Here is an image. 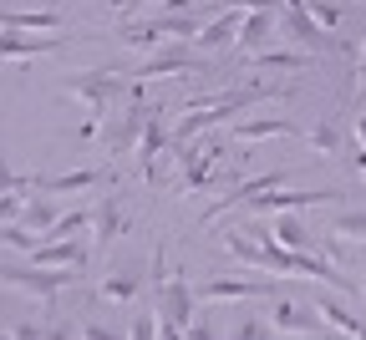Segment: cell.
Returning <instances> with one entry per match:
<instances>
[{
    "mask_svg": "<svg viewBox=\"0 0 366 340\" xmlns=\"http://www.w3.org/2000/svg\"><path fill=\"white\" fill-rule=\"evenodd\" d=\"M163 244L153 249V269H148V284H153V315H158V335H189L194 330V284L183 279V269H168L163 264Z\"/></svg>",
    "mask_w": 366,
    "mask_h": 340,
    "instance_id": "6da1fadb",
    "label": "cell"
},
{
    "mask_svg": "<svg viewBox=\"0 0 366 340\" xmlns=\"http://www.w3.org/2000/svg\"><path fill=\"white\" fill-rule=\"evenodd\" d=\"M61 91H66V96H76L81 112H86L92 122H102V117H112V112L122 107V96L132 91V76H127V71H107V66H97V71L66 76V86H61Z\"/></svg>",
    "mask_w": 366,
    "mask_h": 340,
    "instance_id": "7a4b0ae2",
    "label": "cell"
},
{
    "mask_svg": "<svg viewBox=\"0 0 366 340\" xmlns=\"http://www.w3.org/2000/svg\"><path fill=\"white\" fill-rule=\"evenodd\" d=\"M81 274H76V264H31V269H21V264H0V284L6 289H21V295H31L36 305H56V295L66 284H76Z\"/></svg>",
    "mask_w": 366,
    "mask_h": 340,
    "instance_id": "3957f363",
    "label": "cell"
},
{
    "mask_svg": "<svg viewBox=\"0 0 366 340\" xmlns=\"http://www.w3.org/2000/svg\"><path fill=\"white\" fill-rule=\"evenodd\" d=\"M280 36L290 46H300V51L310 56H326V51H341V41L336 31H326L310 11H305V0H280Z\"/></svg>",
    "mask_w": 366,
    "mask_h": 340,
    "instance_id": "277c9868",
    "label": "cell"
},
{
    "mask_svg": "<svg viewBox=\"0 0 366 340\" xmlns=\"http://www.w3.org/2000/svg\"><path fill=\"white\" fill-rule=\"evenodd\" d=\"M183 71H209V56L199 51V46H173V51H158V56H148L143 66H132L127 76L132 81H158V76H183Z\"/></svg>",
    "mask_w": 366,
    "mask_h": 340,
    "instance_id": "5b68a950",
    "label": "cell"
},
{
    "mask_svg": "<svg viewBox=\"0 0 366 340\" xmlns=\"http://www.w3.org/2000/svg\"><path fill=\"white\" fill-rule=\"evenodd\" d=\"M341 193L336 188H290V193H280V188H264V193H254V199H244V209L249 214H285V209H315V204H336Z\"/></svg>",
    "mask_w": 366,
    "mask_h": 340,
    "instance_id": "8992f818",
    "label": "cell"
},
{
    "mask_svg": "<svg viewBox=\"0 0 366 340\" xmlns=\"http://www.w3.org/2000/svg\"><path fill=\"white\" fill-rule=\"evenodd\" d=\"M194 295H199L204 305H224V300H264V295H274V284H269V279H239V274H209V279H199Z\"/></svg>",
    "mask_w": 366,
    "mask_h": 340,
    "instance_id": "52a82bcc",
    "label": "cell"
},
{
    "mask_svg": "<svg viewBox=\"0 0 366 340\" xmlns=\"http://www.w3.org/2000/svg\"><path fill=\"white\" fill-rule=\"evenodd\" d=\"M71 36H46V31H11L0 26V61H36V56H56Z\"/></svg>",
    "mask_w": 366,
    "mask_h": 340,
    "instance_id": "ba28073f",
    "label": "cell"
},
{
    "mask_svg": "<svg viewBox=\"0 0 366 340\" xmlns=\"http://www.w3.org/2000/svg\"><path fill=\"white\" fill-rule=\"evenodd\" d=\"M168 142H173V127L163 122V107H148V117H143V132H137V173L143 178H153V163H158V153H168Z\"/></svg>",
    "mask_w": 366,
    "mask_h": 340,
    "instance_id": "9c48e42d",
    "label": "cell"
},
{
    "mask_svg": "<svg viewBox=\"0 0 366 340\" xmlns=\"http://www.w3.org/2000/svg\"><path fill=\"white\" fill-rule=\"evenodd\" d=\"M239 21H244V11L239 6H224L209 26H199V36H194V46L209 56V51H229V46L239 41Z\"/></svg>",
    "mask_w": 366,
    "mask_h": 340,
    "instance_id": "30bf717a",
    "label": "cell"
},
{
    "mask_svg": "<svg viewBox=\"0 0 366 340\" xmlns=\"http://www.w3.org/2000/svg\"><path fill=\"white\" fill-rule=\"evenodd\" d=\"M274 31H280V11H244L234 51H239V56H254V51H264Z\"/></svg>",
    "mask_w": 366,
    "mask_h": 340,
    "instance_id": "8fae6325",
    "label": "cell"
},
{
    "mask_svg": "<svg viewBox=\"0 0 366 340\" xmlns=\"http://www.w3.org/2000/svg\"><path fill=\"white\" fill-rule=\"evenodd\" d=\"M122 229H127L122 204H117V199H102V209L92 214V254H107L117 239H122Z\"/></svg>",
    "mask_w": 366,
    "mask_h": 340,
    "instance_id": "7c38bea8",
    "label": "cell"
},
{
    "mask_svg": "<svg viewBox=\"0 0 366 340\" xmlns=\"http://www.w3.org/2000/svg\"><path fill=\"white\" fill-rule=\"evenodd\" d=\"M305 127H295L290 117H249V122H234V142H280V137H300Z\"/></svg>",
    "mask_w": 366,
    "mask_h": 340,
    "instance_id": "4fadbf2b",
    "label": "cell"
},
{
    "mask_svg": "<svg viewBox=\"0 0 366 340\" xmlns=\"http://www.w3.org/2000/svg\"><path fill=\"white\" fill-rule=\"evenodd\" d=\"M224 178H234V173H219V158H194L189 168H178V193H204V188H219Z\"/></svg>",
    "mask_w": 366,
    "mask_h": 340,
    "instance_id": "5bb4252c",
    "label": "cell"
},
{
    "mask_svg": "<svg viewBox=\"0 0 366 340\" xmlns=\"http://www.w3.org/2000/svg\"><path fill=\"white\" fill-rule=\"evenodd\" d=\"M97 183H117V173L112 168H76V173H56V178H36V188H51V193H81Z\"/></svg>",
    "mask_w": 366,
    "mask_h": 340,
    "instance_id": "9a60e30c",
    "label": "cell"
},
{
    "mask_svg": "<svg viewBox=\"0 0 366 340\" xmlns=\"http://www.w3.org/2000/svg\"><path fill=\"white\" fill-rule=\"evenodd\" d=\"M269 330H280V335H315V305H290V300H274Z\"/></svg>",
    "mask_w": 366,
    "mask_h": 340,
    "instance_id": "2e32d148",
    "label": "cell"
},
{
    "mask_svg": "<svg viewBox=\"0 0 366 340\" xmlns=\"http://www.w3.org/2000/svg\"><path fill=\"white\" fill-rule=\"evenodd\" d=\"M86 244H81V239H51V244H36L31 249V264H86Z\"/></svg>",
    "mask_w": 366,
    "mask_h": 340,
    "instance_id": "e0dca14e",
    "label": "cell"
},
{
    "mask_svg": "<svg viewBox=\"0 0 366 340\" xmlns=\"http://www.w3.org/2000/svg\"><path fill=\"white\" fill-rule=\"evenodd\" d=\"M97 295L107 305H132L137 295H143V269H122V274H102Z\"/></svg>",
    "mask_w": 366,
    "mask_h": 340,
    "instance_id": "ac0fdd59",
    "label": "cell"
},
{
    "mask_svg": "<svg viewBox=\"0 0 366 340\" xmlns=\"http://www.w3.org/2000/svg\"><path fill=\"white\" fill-rule=\"evenodd\" d=\"M117 41L132 46V51H153L158 41H168V21H127L117 26Z\"/></svg>",
    "mask_w": 366,
    "mask_h": 340,
    "instance_id": "d6986e66",
    "label": "cell"
},
{
    "mask_svg": "<svg viewBox=\"0 0 366 340\" xmlns=\"http://www.w3.org/2000/svg\"><path fill=\"white\" fill-rule=\"evenodd\" d=\"M315 305V315H320V325L326 330H341V335H366V320H356L346 305H336L331 295H320V300H310Z\"/></svg>",
    "mask_w": 366,
    "mask_h": 340,
    "instance_id": "ffe728a7",
    "label": "cell"
},
{
    "mask_svg": "<svg viewBox=\"0 0 366 340\" xmlns=\"http://www.w3.org/2000/svg\"><path fill=\"white\" fill-rule=\"evenodd\" d=\"M269 229H274V239H280L285 249H305V244H310V224H305V219H295V209L274 214V224H269Z\"/></svg>",
    "mask_w": 366,
    "mask_h": 340,
    "instance_id": "44dd1931",
    "label": "cell"
},
{
    "mask_svg": "<svg viewBox=\"0 0 366 340\" xmlns=\"http://www.w3.org/2000/svg\"><path fill=\"white\" fill-rule=\"evenodd\" d=\"M0 26H11V31H56L61 16L56 11H0Z\"/></svg>",
    "mask_w": 366,
    "mask_h": 340,
    "instance_id": "7402d4cb",
    "label": "cell"
},
{
    "mask_svg": "<svg viewBox=\"0 0 366 340\" xmlns=\"http://www.w3.org/2000/svg\"><path fill=\"white\" fill-rule=\"evenodd\" d=\"M300 137H305L310 153H320V158H341V132H336V122H315V127H305Z\"/></svg>",
    "mask_w": 366,
    "mask_h": 340,
    "instance_id": "603a6c76",
    "label": "cell"
},
{
    "mask_svg": "<svg viewBox=\"0 0 366 340\" xmlns=\"http://www.w3.org/2000/svg\"><path fill=\"white\" fill-rule=\"evenodd\" d=\"M249 66H259V71H300V66H310V51L300 56V51H254L249 56Z\"/></svg>",
    "mask_w": 366,
    "mask_h": 340,
    "instance_id": "cb8c5ba5",
    "label": "cell"
},
{
    "mask_svg": "<svg viewBox=\"0 0 366 340\" xmlns=\"http://www.w3.org/2000/svg\"><path fill=\"white\" fill-rule=\"evenodd\" d=\"M295 274H305V279H320V284H331V289H346V274H341V269H331L326 259H310L305 249H295Z\"/></svg>",
    "mask_w": 366,
    "mask_h": 340,
    "instance_id": "d4e9b609",
    "label": "cell"
},
{
    "mask_svg": "<svg viewBox=\"0 0 366 340\" xmlns=\"http://www.w3.org/2000/svg\"><path fill=\"white\" fill-rule=\"evenodd\" d=\"M331 229H336V249H346V244H366V209H346Z\"/></svg>",
    "mask_w": 366,
    "mask_h": 340,
    "instance_id": "484cf974",
    "label": "cell"
},
{
    "mask_svg": "<svg viewBox=\"0 0 366 340\" xmlns=\"http://www.w3.org/2000/svg\"><path fill=\"white\" fill-rule=\"evenodd\" d=\"M0 244H11V249H21V254H31L36 244H41V239L21 224V219H11V224H0Z\"/></svg>",
    "mask_w": 366,
    "mask_h": 340,
    "instance_id": "4316f807",
    "label": "cell"
},
{
    "mask_svg": "<svg viewBox=\"0 0 366 340\" xmlns=\"http://www.w3.org/2000/svg\"><path fill=\"white\" fill-rule=\"evenodd\" d=\"M56 219H61V214L46 204V199H26V209H21V224H26V229H51Z\"/></svg>",
    "mask_w": 366,
    "mask_h": 340,
    "instance_id": "83f0119b",
    "label": "cell"
},
{
    "mask_svg": "<svg viewBox=\"0 0 366 340\" xmlns=\"http://www.w3.org/2000/svg\"><path fill=\"white\" fill-rule=\"evenodd\" d=\"M86 229H92V214H61L46 234H51V239H81Z\"/></svg>",
    "mask_w": 366,
    "mask_h": 340,
    "instance_id": "f1b7e54d",
    "label": "cell"
},
{
    "mask_svg": "<svg viewBox=\"0 0 366 340\" xmlns=\"http://www.w3.org/2000/svg\"><path fill=\"white\" fill-rule=\"evenodd\" d=\"M26 199H31V188H11V193H0V224H11V219H21Z\"/></svg>",
    "mask_w": 366,
    "mask_h": 340,
    "instance_id": "f546056e",
    "label": "cell"
},
{
    "mask_svg": "<svg viewBox=\"0 0 366 340\" xmlns=\"http://www.w3.org/2000/svg\"><path fill=\"white\" fill-rule=\"evenodd\" d=\"M305 11H310L320 26H326V31H336V26H341V6H331V0H305Z\"/></svg>",
    "mask_w": 366,
    "mask_h": 340,
    "instance_id": "4dcf8cb0",
    "label": "cell"
},
{
    "mask_svg": "<svg viewBox=\"0 0 366 340\" xmlns=\"http://www.w3.org/2000/svg\"><path fill=\"white\" fill-rule=\"evenodd\" d=\"M11 188H36V178H16V173H11V163L0 158V193H11Z\"/></svg>",
    "mask_w": 366,
    "mask_h": 340,
    "instance_id": "1f68e13d",
    "label": "cell"
},
{
    "mask_svg": "<svg viewBox=\"0 0 366 340\" xmlns=\"http://www.w3.org/2000/svg\"><path fill=\"white\" fill-rule=\"evenodd\" d=\"M127 335H132V340H148V335H158V315H137V320L127 325Z\"/></svg>",
    "mask_w": 366,
    "mask_h": 340,
    "instance_id": "d6a6232c",
    "label": "cell"
},
{
    "mask_svg": "<svg viewBox=\"0 0 366 340\" xmlns=\"http://www.w3.org/2000/svg\"><path fill=\"white\" fill-rule=\"evenodd\" d=\"M6 335H11V340H36V335H46V330L31 325V320H16V325H6Z\"/></svg>",
    "mask_w": 366,
    "mask_h": 340,
    "instance_id": "836d02e7",
    "label": "cell"
},
{
    "mask_svg": "<svg viewBox=\"0 0 366 340\" xmlns=\"http://www.w3.org/2000/svg\"><path fill=\"white\" fill-rule=\"evenodd\" d=\"M224 6H239V11H280V0H224Z\"/></svg>",
    "mask_w": 366,
    "mask_h": 340,
    "instance_id": "e575fe53",
    "label": "cell"
},
{
    "mask_svg": "<svg viewBox=\"0 0 366 340\" xmlns=\"http://www.w3.org/2000/svg\"><path fill=\"white\" fill-rule=\"evenodd\" d=\"M81 335H86V340H107V335H112V330H107V325H102V320H86V325H81Z\"/></svg>",
    "mask_w": 366,
    "mask_h": 340,
    "instance_id": "d590c367",
    "label": "cell"
},
{
    "mask_svg": "<svg viewBox=\"0 0 366 340\" xmlns=\"http://www.w3.org/2000/svg\"><path fill=\"white\" fill-rule=\"evenodd\" d=\"M234 335H239V340H254V335H264V325H259V320H244V325H234Z\"/></svg>",
    "mask_w": 366,
    "mask_h": 340,
    "instance_id": "8d00e7d4",
    "label": "cell"
},
{
    "mask_svg": "<svg viewBox=\"0 0 366 340\" xmlns=\"http://www.w3.org/2000/svg\"><path fill=\"white\" fill-rule=\"evenodd\" d=\"M356 61H361V66H356V76H361V86H366V36H361V46H356Z\"/></svg>",
    "mask_w": 366,
    "mask_h": 340,
    "instance_id": "74e56055",
    "label": "cell"
},
{
    "mask_svg": "<svg viewBox=\"0 0 366 340\" xmlns=\"http://www.w3.org/2000/svg\"><path fill=\"white\" fill-rule=\"evenodd\" d=\"M356 142H361V153H366V112L356 117Z\"/></svg>",
    "mask_w": 366,
    "mask_h": 340,
    "instance_id": "f35d334b",
    "label": "cell"
},
{
    "mask_svg": "<svg viewBox=\"0 0 366 340\" xmlns=\"http://www.w3.org/2000/svg\"><path fill=\"white\" fill-rule=\"evenodd\" d=\"M132 6H148V0H117V11H132Z\"/></svg>",
    "mask_w": 366,
    "mask_h": 340,
    "instance_id": "ab89813d",
    "label": "cell"
},
{
    "mask_svg": "<svg viewBox=\"0 0 366 340\" xmlns=\"http://www.w3.org/2000/svg\"><path fill=\"white\" fill-rule=\"evenodd\" d=\"M361 289H366V279H361Z\"/></svg>",
    "mask_w": 366,
    "mask_h": 340,
    "instance_id": "60d3db41",
    "label": "cell"
}]
</instances>
